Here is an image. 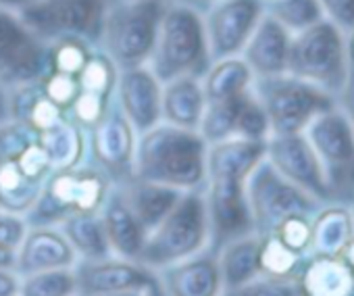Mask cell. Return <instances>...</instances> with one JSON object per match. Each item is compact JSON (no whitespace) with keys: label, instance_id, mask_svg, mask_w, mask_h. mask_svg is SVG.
<instances>
[{"label":"cell","instance_id":"obj_1","mask_svg":"<svg viewBox=\"0 0 354 296\" xmlns=\"http://www.w3.org/2000/svg\"><path fill=\"white\" fill-rule=\"evenodd\" d=\"M207 153L201 131L160 121L138 133L131 176L182 192L205 190Z\"/></svg>","mask_w":354,"mask_h":296},{"label":"cell","instance_id":"obj_2","mask_svg":"<svg viewBox=\"0 0 354 296\" xmlns=\"http://www.w3.org/2000/svg\"><path fill=\"white\" fill-rule=\"evenodd\" d=\"M148 65L160 82L180 75L203 77L211 65L205 15L177 0H167Z\"/></svg>","mask_w":354,"mask_h":296},{"label":"cell","instance_id":"obj_3","mask_svg":"<svg viewBox=\"0 0 354 296\" xmlns=\"http://www.w3.org/2000/svg\"><path fill=\"white\" fill-rule=\"evenodd\" d=\"M211 246V221L205 190L184 192L169 215L148 232L138 263L158 271Z\"/></svg>","mask_w":354,"mask_h":296},{"label":"cell","instance_id":"obj_4","mask_svg":"<svg viewBox=\"0 0 354 296\" xmlns=\"http://www.w3.org/2000/svg\"><path fill=\"white\" fill-rule=\"evenodd\" d=\"M167 0H109L98 48L119 67L148 65Z\"/></svg>","mask_w":354,"mask_h":296},{"label":"cell","instance_id":"obj_5","mask_svg":"<svg viewBox=\"0 0 354 296\" xmlns=\"http://www.w3.org/2000/svg\"><path fill=\"white\" fill-rule=\"evenodd\" d=\"M113 182L92 161L48 176L38 203L26 215L28 225H59L71 213H98Z\"/></svg>","mask_w":354,"mask_h":296},{"label":"cell","instance_id":"obj_6","mask_svg":"<svg viewBox=\"0 0 354 296\" xmlns=\"http://www.w3.org/2000/svg\"><path fill=\"white\" fill-rule=\"evenodd\" d=\"M286 73L337 96L350 75L346 34L327 19L294 34Z\"/></svg>","mask_w":354,"mask_h":296},{"label":"cell","instance_id":"obj_7","mask_svg":"<svg viewBox=\"0 0 354 296\" xmlns=\"http://www.w3.org/2000/svg\"><path fill=\"white\" fill-rule=\"evenodd\" d=\"M252 92L269 117L271 136L302 133L317 115L335 107V96L290 73L254 77Z\"/></svg>","mask_w":354,"mask_h":296},{"label":"cell","instance_id":"obj_8","mask_svg":"<svg viewBox=\"0 0 354 296\" xmlns=\"http://www.w3.org/2000/svg\"><path fill=\"white\" fill-rule=\"evenodd\" d=\"M304 136L323 165L329 198L350 205L354 198V131L346 117L333 107L317 115Z\"/></svg>","mask_w":354,"mask_h":296},{"label":"cell","instance_id":"obj_9","mask_svg":"<svg viewBox=\"0 0 354 296\" xmlns=\"http://www.w3.org/2000/svg\"><path fill=\"white\" fill-rule=\"evenodd\" d=\"M246 196L254 234L259 236L271 234L288 217L313 215L321 207L319 201L279 176L267 159H263L248 176Z\"/></svg>","mask_w":354,"mask_h":296},{"label":"cell","instance_id":"obj_10","mask_svg":"<svg viewBox=\"0 0 354 296\" xmlns=\"http://www.w3.org/2000/svg\"><path fill=\"white\" fill-rule=\"evenodd\" d=\"M109 0H36L19 17L42 40L80 36L98 46Z\"/></svg>","mask_w":354,"mask_h":296},{"label":"cell","instance_id":"obj_11","mask_svg":"<svg viewBox=\"0 0 354 296\" xmlns=\"http://www.w3.org/2000/svg\"><path fill=\"white\" fill-rule=\"evenodd\" d=\"M48 71V42L19 13L0 7V82L9 88L38 84Z\"/></svg>","mask_w":354,"mask_h":296},{"label":"cell","instance_id":"obj_12","mask_svg":"<svg viewBox=\"0 0 354 296\" xmlns=\"http://www.w3.org/2000/svg\"><path fill=\"white\" fill-rule=\"evenodd\" d=\"M246 180L232 174H211L207 176L205 198L211 221V246L217 252L230 240L252 234V215L246 196Z\"/></svg>","mask_w":354,"mask_h":296},{"label":"cell","instance_id":"obj_13","mask_svg":"<svg viewBox=\"0 0 354 296\" xmlns=\"http://www.w3.org/2000/svg\"><path fill=\"white\" fill-rule=\"evenodd\" d=\"M136 140V129L113 96L100 121L88 129V161L100 167L113 184L123 182L131 176L133 169Z\"/></svg>","mask_w":354,"mask_h":296},{"label":"cell","instance_id":"obj_14","mask_svg":"<svg viewBox=\"0 0 354 296\" xmlns=\"http://www.w3.org/2000/svg\"><path fill=\"white\" fill-rule=\"evenodd\" d=\"M265 159L275 167L279 176L310 194L321 205L331 201L323 165L304 131L269 136L265 142Z\"/></svg>","mask_w":354,"mask_h":296},{"label":"cell","instance_id":"obj_15","mask_svg":"<svg viewBox=\"0 0 354 296\" xmlns=\"http://www.w3.org/2000/svg\"><path fill=\"white\" fill-rule=\"evenodd\" d=\"M205 15L211 63L242 55L248 38L265 15L263 0H219Z\"/></svg>","mask_w":354,"mask_h":296},{"label":"cell","instance_id":"obj_16","mask_svg":"<svg viewBox=\"0 0 354 296\" xmlns=\"http://www.w3.org/2000/svg\"><path fill=\"white\" fill-rule=\"evenodd\" d=\"M160 98L162 82L154 75L150 65L119 69L115 102L119 104L136 133H142L162 121Z\"/></svg>","mask_w":354,"mask_h":296},{"label":"cell","instance_id":"obj_17","mask_svg":"<svg viewBox=\"0 0 354 296\" xmlns=\"http://www.w3.org/2000/svg\"><path fill=\"white\" fill-rule=\"evenodd\" d=\"M73 273L77 281V294L82 296L146 288L156 277V273L146 265L115 255L98 261H77L73 265Z\"/></svg>","mask_w":354,"mask_h":296},{"label":"cell","instance_id":"obj_18","mask_svg":"<svg viewBox=\"0 0 354 296\" xmlns=\"http://www.w3.org/2000/svg\"><path fill=\"white\" fill-rule=\"evenodd\" d=\"M154 273L167 296H221L223 292L217 255L209 248Z\"/></svg>","mask_w":354,"mask_h":296},{"label":"cell","instance_id":"obj_19","mask_svg":"<svg viewBox=\"0 0 354 296\" xmlns=\"http://www.w3.org/2000/svg\"><path fill=\"white\" fill-rule=\"evenodd\" d=\"M75 263L77 255L59 225H30L17 248L15 273L26 277L46 269L73 267Z\"/></svg>","mask_w":354,"mask_h":296},{"label":"cell","instance_id":"obj_20","mask_svg":"<svg viewBox=\"0 0 354 296\" xmlns=\"http://www.w3.org/2000/svg\"><path fill=\"white\" fill-rule=\"evenodd\" d=\"M292 34L269 13H265L248 38L242 59L254 73V77H271L286 73Z\"/></svg>","mask_w":354,"mask_h":296},{"label":"cell","instance_id":"obj_21","mask_svg":"<svg viewBox=\"0 0 354 296\" xmlns=\"http://www.w3.org/2000/svg\"><path fill=\"white\" fill-rule=\"evenodd\" d=\"M106 240L111 244V250L115 257L138 261L142 246L146 242V228L138 221L133 211L129 209L127 201L123 198L117 184L111 186L100 211H98Z\"/></svg>","mask_w":354,"mask_h":296},{"label":"cell","instance_id":"obj_22","mask_svg":"<svg viewBox=\"0 0 354 296\" xmlns=\"http://www.w3.org/2000/svg\"><path fill=\"white\" fill-rule=\"evenodd\" d=\"M294 279L298 296H354V271L342 257L308 255Z\"/></svg>","mask_w":354,"mask_h":296},{"label":"cell","instance_id":"obj_23","mask_svg":"<svg viewBox=\"0 0 354 296\" xmlns=\"http://www.w3.org/2000/svg\"><path fill=\"white\" fill-rule=\"evenodd\" d=\"M205 109L207 96L201 75H180L162 82L160 119L165 123L198 131Z\"/></svg>","mask_w":354,"mask_h":296},{"label":"cell","instance_id":"obj_24","mask_svg":"<svg viewBox=\"0 0 354 296\" xmlns=\"http://www.w3.org/2000/svg\"><path fill=\"white\" fill-rule=\"evenodd\" d=\"M354 238V215L348 203H323L310 217V252L339 257Z\"/></svg>","mask_w":354,"mask_h":296},{"label":"cell","instance_id":"obj_25","mask_svg":"<svg viewBox=\"0 0 354 296\" xmlns=\"http://www.w3.org/2000/svg\"><path fill=\"white\" fill-rule=\"evenodd\" d=\"M115 184L119 186L123 198L127 201V205L133 211V215L138 217V221L146 228V232L156 228L184 194L182 190L160 186L154 182H146V180L133 178V176H129L123 182H115Z\"/></svg>","mask_w":354,"mask_h":296},{"label":"cell","instance_id":"obj_26","mask_svg":"<svg viewBox=\"0 0 354 296\" xmlns=\"http://www.w3.org/2000/svg\"><path fill=\"white\" fill-rule=\"evenodd\" d=\"M38 144L53 165V169H67L88 161V131L69 117L38 133Z\"/></svg>","mask_w":354,"mask_h":296},{"label":"cell","instance_id":"obj_27","mask_svg":"<svg viewBox=\"0 0 354 296\" xmlns=\"http://www.w3.org/2000/svg\"><path fill=\"white\" fill-rule=\"evenodd\" d=\"M259 252H261V236L254 232L230 240L215 252L221 271L223 290L238 288L261 275Z\"/></svg>","mask_w":354,"mask_h":296},{"label":"cell","instance_id":"obj_28","mask_svg":"<svg viewBox=\"0 0 354 296\" xmlns=\"http://www.w3.org/2000/svg\"><path fill=\"white\" fill-rule=\"evenodd\" d=\"M203 88L207 102L230 100L248 92L254 84V73L242 59V55L213 61L203 73Z\"/></svg>","mask_w":354,"mask_h":296},{"label":"cell","instance_id":"obj_29","mask_svg":"<svg viewBox=\"0 0 354 296\" xmlns=\"http://www.w3.org/2000/svg\"><path fill=\"white\" fill-rule=\"evenodd\" d=\"M59 228L73 246L77 261H98L113 257L98 213H71L59 223Z\"/></svg>","mask_w":354,"mask_h":296},{"label":"cell","instance_id":"obj_30","mask_svg":"<svg viewBox=\"0 0 354 296\" xmlns=\"http://www.w3.org/2000/svg\"><path fill=\"white\" fill-rule=\"evenodd\" d=\"M44 184L46 182L28 176L17 159L0 161V209L28 215L38 203Z\"/></svg>","mask_w":354,"mask_h":296},{"label":"cell","instance_id":"obj_31","mask_svg":"<svg viewBox=\"0 0 354 296\" xmlns=\"http://www.w3.org/2000/svg\"><path fill=\"white\" fill-rule=\"evenodd\" d=\"M92 42L80 36H61L48 42V71L65 73V75H80L86 61L94 53Z\"/></svg>","mask_w":354,"mask_h":296},{"label":"cell","instance_id":"obj_32","mask_svg":"<svg viewBox=\"0 0 354 296\" xmlns=\"http://www.w3.org/2000/svg\"><path fill=\"white\" fill-rule=\"evenodd\" d=\"M265 13L277 19L292 36L325 19L317 0H269Z\"/></svg>","mask_w":354,"mask_h":296},{"label":"cell","instance_id":"obj_33","mask_svg":"<svg viewBox=\"0 0 354 296\" xmlns=\"http://www.w3.org/2000/svg\"><path fill=\"white\" fill-rule=\"evenodd\" d=\"M19 296H77L73 267L46 269L21 277Z\"/></svg>","mask_w":354,"mask_h":296},{"label":"cell","instance_id":"obj_34","mask_svg":"<svg viewBox=\"0 0 354 296\" xmlns=\"http://www.w3.org/2000/svg\"><path fill=\"white\" fill-rule=\"evenodd\" d=\"M304 257L288 248L281 240L275 236H261V252H259V267L261 275L271 277H288L294 279Z\"/></svg>","mask_w":354,"mask_h":296},{"label":"cell","instance_id":"obj_35","mask_svg":"<svg viewBox=\"0 0 354 296\" xmlns=\"http://www.w3.org/2000/svg\"><path fill=\"white\" fill-rule=\"evenodd\" d=\"M117 77H119V67L100 48H94V53L86 61L82 73L77 75L82 90L100 94L104 98L115 96Z\"/></svg>","mask_w":354,"mask_h":296},{"label":"cell","instance_id":"obj_36","mask_svg":"<svg viewBox=\"0 0 354 296\" xmlns=\"http://www.w3.org/2000/svg\"><path fill=\"white\" fill-rule=\"evenodd\" d=\"M269 136H271L269 117H267L261 100L257 98V94L250 88L248 92H244L240 96L234 138H244V140H254V142H267Z\"/></svg>","mask_w":354,"mask_h":296},{"label":"cell","instance_id":"obj_37","mask_svg":"<svg viewBox=\"0 0 354 296\" xmlns=\"http://www.w3.org/2000/svg\"><path fill=\"white\" fill-rule=\"evenodd\" d=\"M240 96L230 98V100L207 102V109H205V115H203V121L198 127V131L207 140V144H215V142L234 138Z\"/></svg>","mask_w":354,"mask_h":296},{"label":"cell","instance_id":"obj_38","mask_svg":"<svg viewBox=\"0 0 354 296\" xmlns=\"http://www.w3.org/2000/svg\"><path fill=\"white\" fill-rule=\"evenodd\" d=\"M221 296H298V288H296V279L257 275L254 279L238 288L223 290Z\"/></svg>","mask_w":354,"mask_h":296},{"label":"cell","instance_id":"obj_39","mask_svg":"<svg viewBox=\"0 0 354 296\" xmlns=\"http://www.w3.org/2000/svg\"><path fill=\"white\" fill-rule=\"evenodd\" d=\"M38 140V133L19 119H9L0 125V161L17 159L26 148Z\"/></svg>","mask_w":354,"mask_h":296},{"label":"cell","instance_id":"obj_40","mask_svg":"<svg viewBox=\"0 0 354 296\" xmlns=\"http://www.w3.org/2000/svg\"><path fill=\"white\" fill-rule=\"evenodd\" d=\"M38 86H40L42 94L48 100H53L57 107H61L65 113L69 111V107L82 92L80 80L75 75H65V73H57V71H46L44 77L38 82Z\"/></svg>","mask_w":354,"mask_h":296},{"label":"cell","instance_id":"obj_41","mask_svg":"<svg viewBox=\"0 0 354 296\" xmlns=\"http://www.w3.org/2000/svg\"><path fill=\"white\" fill-rule=\"evenodd\" d=\"M310 217L313 215H294L281 221L271 236L281 240L288 248L298 252L300 257H308L310 252ZM269 236V234H267Z\"/></svg>","mask_w":354,"mask_h":296},{"label":"cell","instance_id":"obj_42","mask_svg":"<svg viewBox=\"0 0 354 296\" xmlns=\"http://www.w3.org/2000/svg\"><path fill=\"white\" fill-rule=\"evenodd\" d=\"M111 100H113V98H104V96H100V94L82 90V92L77 94V98L73 100V104L69 107L67 117H69L71 121H75L82 129L88 131V129H92V127L100 121V117H102L104 111L109 109Z\"/></svg>","mask_w":354,"mask_h":296},{"label":"cell","instance_id":"obj_43","mask_svg":"<svg viewBox=\"0 0 354 296\" xmlns=\"http://www.w3.org/2000/svg\"><path fill=\"white\" fill-rule=\"evenodd\" d=\"M323 17L344 34L354 30V0H317Z\"/></svg>","mask_w":354,"mask_h":296},{"label":"cell","instance_id":"obj_44","mask_svg":"<svg viewBox=\"0 0 354 296\" xmlns=\"http://www.w3.org/2000/svg\"><path fill=\"white\" fill-rule=\"evenodd\" d=\"M28 228L30 225H28L26 215H17V213H9L0 209V244L17 250L26 238Z\"/></svg>","mask_w":354,"mask_h":296},{"label":"cell","instance_id":"obj_45","mask_svg":"<svg viewBox=\"0 0 354 296\" xmlns=\"http://www.w3.org/2000/svg\"><path fill=\"white\" fill-rule=\"evenodd\" d=\"M335 107L342 111V115L346 117L348 125L354 131V71L350 69V75L342 88V92L335 96Z\"/></svg>","mask_w":354,"mask_h":296},{"label":"cell","instance_id":"obj_46","mask_svg":"<svg viewBox=\"0 0 354 296\" xmlns=\"http://www.w3.org/2000/svg\"><path fill=\"white\" fill-rule=\"evenodd\" d=\"M21 277L15 269H0V296H19Z\"/></svg>","mask_w":354,"mask_h":296},{"label":"cell","instance_id":"obj_47","mask_svg":"<svg viewBox=\"0 0 354 296\" xmlns=\"http://www.w3.org/2000/svg\"><path fill=\"white\" fill-rule=\"evenodd\" d=\"M13 119L11 115V88L0 82V125Z\"/></svg>","mask_w":354,"mask_h":296},{"label":"cell","instance_id":"obj_48","mask_svg":"<svg viewBox=\"0 0 354 296\" xmlns=\"http://www.w3.org/2000/svg\"><path fill=\"white\" fill-rule=\"evenodd\" d=\"M15 259H17V250L0 244V269H15Z\"/></svg>","mask_w":354,"mask_h":296},{"label":"cell","instance_id":"obj_49","mask_svg":"<svg viewBox=\"0 0 354 296\" xmlns=\"http://www.w3.org/2000/svg\"><path fill=\"white\" fill-rule=\"evenodd\" d=\"M34 3H36V0H0V7L15 11V13H21L24 9H28Z\"/></svg>","mask_w":354,"mask_h":296},{"label":"cell","instance_id":"obj_50","mask_svg":"<svg viewBox=\"0 0 354 296\" xmlns=\"http://www.w3.org/2000/svg\"><path fill=\"white\" fill-rule=\"evenodd\" d=\"M177 3H184V5H188V7H192V9L201 11V13H207L213 5L219 3V0H177Z\"/></svg>","mask_w":354,"mask_h":296},{"label":"cell","instance_id":"obj_51","mask_svg":"<svg viewBox=\"0 0 354 296\" xmlns=\"http://www.w3.org/2000/svg\"><path fill=\"white\" fill-rule=\"evenodd\" d=\"M344 261H346V265L354 271V238L346 244V248L342 250V255H339Z\"/></svg>","mask_w":354,"mask_h":296},{"label":"cell","instance_id":"obj_52","mask_svg":"<svg viewBox=\"0 0 354 296\" xmlns=\"http://www.w3.org/2000/svg\"><path fill=\"white\" fill-rule=\"evenodd\" d=\"M142 296H167L165 294V290L160 288V284H158V279L154 277L146 288H144V292H142Z\"/></svg>","mask_w":354,"mask_h":296},{"label":"cell","instance_id":"obj_53","mask_svg":"<svg viewBox=\"0 0 354 296\" xmlns=\"http://www.w3.org/2000/svg\"><path fill=\"white\" fill-rule=\"evenodd\" d=\"M346 50H348V63H350V69L354 71V30L346 34Z\"/></svg>","mask_w":354,"mask_h":296},{"label":"cell","instance_id":"obj_54","mask_svg":"<svg viewBox=\"0 0 354 296\" xmlns=\"http://www.w3.org/2000/svg\"><path fill=\"white\" fill-rule=\"evenodd\" d=\"M144 288H136V290H121V292H111V294H100V296H142Z\"/></svg>","mask_w":354,"mask_h":296},{"label":"cell","instance_id":"obj_55","mask_svg":"<svg viewBox=\"0 0 354 296\" xmlns=\"http://www.w3.org/2000/svg\"><path fill=\"white\" fill-rule=\"evenodd\" d=\"M350 209H352V215H354V198H352V203H350Z\"/></svg>","mask_w":354,"mask_h":296},{"label":"cell","instance_id":"obj_56","mask_svg":"<svg viewBox=\"0 0 354 296\" xmlns=\"http://www.w3.org/2000/svg\"><path fill=\"white\" fill-rule=\"evenodd\" d=\"M263 3H269V0H263Z\"/></svg>","mask_w":354,"mask_h":296},{"label":"cell","instance_id":"obj_57","mask_svg":"<svg viewBox=\"0 0 354 296\" xmlns=\"http://www.w3.org/2000/svg\"><path fill=\"white\" fill-rule=\"evenodd\" d=\"M77 296H82V294H77Z\"/></svg>","mask_w":354,"mask_h":296}]
</instances>
